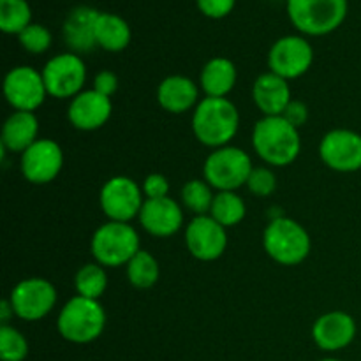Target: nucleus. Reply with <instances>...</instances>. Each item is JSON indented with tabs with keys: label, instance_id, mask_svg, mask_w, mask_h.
<instances>
[{
	"label": "nucleus",
	"instance_id": "obj_1",
	"mask_svg": "<svg viewBox=\"0 0 361 361\" xmlns=\"http://www.w3.org/2000/svg\"><path fill=\"white\" fill-rule=\"evenodd\" d=\"M240 127V113L226 97H204L192 113V133L210 148L228 147Z\"/></svg>",
	"mask_w": 361,
	"mask_h": 361
},
{
	"label": "nucleus",
	"instance_id": "obj_2",
	"mask_svg": "<svg viewBox=\"0 0 361 361\" xmlns=\"http://www.w3.org/2000/svg\"><path fill=\"white\" fill-rule=\"evenodd\" d=\"M252 147L256 154L270 166H289L302 150V140L296 127L282 116H263L254 126Z\"/></svg>",
	"mask_w": 361,
	"mask_h": 361
},
{
	"label": "nucleus",
	"instance_id": "obj_3",
	"mask_svg": "<svg viewBox=\"0 0 361 361\" xmlns=\"http://www.w3.org/2000/svg\"><path fill=\"white\" fill-rule=\"evenodd\" d=\"M106 326V312L99 300L74 296L62 307L56 319L59 334L71 344L97 341Z\"/></svg>",
	"mask_w": 361,
	"mask_h": 361
},
{
	"label": "nucleus",
	"instance_id": "obj_4",
	"mask_svg": "<svg viewBox=\"0 0 361 361\" xmlns=\"http://www.w3.org/2000/svg\"><path fill=\"white\" fill-rule=\"evenodd\" d=\"M263 247L275 263L296 267L309 257L312 242L302 224L289 217H277L264 229Z\"/></svg>",
	"mask_w": 361,
	"mask_h": 361
},
{
	"label": "nucleus",
	"instance_id": "obj_5",
	"mask_svg": "<svg viewBox=\"0 0 361 361\" xmlns=\"http://www.w3.org/2000/svg\"><path fill=\"white\" fill-rule=\"evenodd\" d=\"M288 16L302 34L328 35L344 23L348 0H288Z\"/></svg>",
	"mask_w": 361,
	"mask_h": 361
},
{
	"label": "nucleus",
	"instance_id": "obj_6",
	"mask_svg": "<svg viewBox=\"0 0 361 361\" xmlns=\"http://www.w3.org/2000/svg\"><path fill=\"white\" fill-rule=\"evenodd\" d=\"M90 249L102 267H123L141 250L140 236L129 222L109 221L94 233Z\"/></svg>",
	"mask_w": 361,
	"mask_h": 361
},
{
	"label": "nucleus",
	"instance_id": "obj_7",
	"mask_svg": "<svg viewBox=\"0 0 361 361\" xmlns=\"http://www.w3.org/2000/svg\"><path fill=\"white\" fill-rule=\"evenodd\" d=\"M254 166L249 154L236 147L215 148L207 157L203 166L204 180L210 183L212 189L233 190L235 192L240 187L247 185Z\"/></svg>",
	"mask_w": 361,
	"mask_h": 361
},
{
	"label": "nucleus",
	"instance_id": "obj_8",
	"mask_svg": "<svg viewBox=\"0 0 361 361\" xmlns=\"http://www.w3.org/2000/svg\"><path fill=\"white\" fill-rule=\"evenodd\" d=\"M42 78L48 95L56 99H74L83 92L87 81V66L76 53H60L46 62Z\"/></svg>",
	"mask_w": 361,
	"mask_h": 361
},
{
	"label": "nucleus",
	"instance_id": "obj_9",
	"mask_svg": "<svg viewBox=\"0 0 361 361\" xmlns=\"http://www.w3.org/2000/svg\"><path fill=\"white\" fill-rule=\"evenodd\" d=\"M143 189L129 176H113L102 185L101 208L109 221L129 222L140 217L143 208Z\"/></svg>",
	"mask_w": 361,
	"mask_h": 361
},
{
	"label": "nucleus",
	"instance_id": "obj_10",
	"mask_svg": "<svg viewBox=\"0 0 361 361\" xmlns=\"http://www.w3.org/2000/svg\"><path fill=\"white\" fill-rule=\"evenodd\" d=\"M14 316L23 321H39L48 316L56 303V289L46 279H25L11 293Z\"/></svg>",
	"mask_w": 361,
	"mask_h": 361
},
{
	"label": "nucleus",
	"instance_id": "obj_11",
	"mask_svg": "<svg viewBox=\"0 0 361 361\" xmlns=\"http://www.w3.org/2000/svg\"><path fill=\"white\" fill-rule=\"evenodd\" d=\"M314 62V49L302 35H284L277 39L268 53V67L284 80L303 76Z\"/></svg>",
	"mask_w": 361,
	"mask_h": 361
},
{
	"label": "nucleus",
	"instance_id": "obj_12",
	"mask_svg": "<svg viewBox=\"0 0 361 361\" xmlns=\"http://www.w3.org/2000/svg\"><path fill=\"white\" fill-rule=\"evenodd\" d=\"M4 95L16 111L34 113L48 95L42 73L30 66L14 67L4 80Z\"/></svg>",
	"mask_w": 361,
	"mask_h": 361
},
{
	"label": "nucleus",
	"instance_id": "obj_13",
	"mask_svg": "<svg viewBox=\"0 0 361 361\" xmlns=\"http://www.w3.org/2000/svg\"><path fill=\"white\" fill-rule=\"evenodd\" d=\"M319 157L330 169L355 173L361 169V134L349 129H334L319 143Z\"/></svg>",
	"mask_w": 361,
	"mask_h": 361
},
{
	"label": "nucleus",
	"instance_id": "obj_14",
	"mask_svg": "<svg viewBox=\"0 0 361 361\" xmlns=\"http://www.w3.org/2000/svg\"><path fill=\"white\" fill-rule=\"evenodd\" d=\"M63 166V154L59 143L53 140H37L21 154L20 168L25 180L34 185H44L60 175Z\"/></svg>",
	"mask_w": 361,
	"mask_h": 361
},
{
	"label": "nucleus",
	"instance_id": "obj_15",
	"mask_svg": "<svg viewBox=\"0 0 361 361\" xmlns=\"http://www.w3.org/2000/svg\"><path fill=\"white\" fill-rule=\"evenodd\" d=\"M185 243L196 259L215 261L226 252L228 233L210 215H196L185 229Z\"/></svg>",
	"mask_w": 361,
	"mask_h": 361
},
{
	"label": "nucleus",
	"instance_id": "obj_16",
	"mask_svg": "<svg viewBox=\"0 0 361 361\" xmlns=\"http://www.w3.org/2000/svg\"><path fill=\"white\" fill-rule=\"evenodd\" d=\"M356 337V321L342 310H331L317 317L312 326V338L323 351H342L353 344Z\"/></svg>",
	"mask_w": 361,
	"mask_h": 361
},
{
	"label": "nucleus",
	"instance_id": "obj_17",
	"mask_svg": "<svg viewBox=\"0 0 361 361\" xmlns=\"http://www.w3.org/2000/svg\"><path fill=\"white\" fill-rule=\"evenodd\" d=\"M111 111V97H106L92 88V90H83L71 101L67 118L73 127L90 133L101 129L109 120Z\"/></svg>",
	"mask_w": 361,
	"mask_h": 361
},
{
	"label": "nucleus",
	"instance_id": "obj_18",
	"mask_svg": "<svg viewBox=\"0 0 361 361\" xmlns=\"http://www.w3.org/2000/svg\"><path fill=\"white\" fill-rule=\"evenodd\" d=\"M140 222L147 233L157 238H168L178 233L183 224V212L171 197L145 200L140 212Z\"/></svg>",
	"mask_w": 361,
	"mask_h": 361
},
{
	"label": "nucleus",
	"instance_id": "obj_19",
	"mask_svg": "<svg viewBox=\"0 0 361 361\" xmlns=\"http://www.w3.org/2000/svg\"><path fill=\"white\" fill-rule=\"evenodd\" d=\"M99 11L88 6H78L67 14L63 21V41L69 46L71 51L80 55L88 53L97 46L95 41V21Z\"/></svg>",
	"mask_w": 361,
	"mask_h": 361
},
{
	"label": "nucleus",
	"instance_id": "obj_20",
	"mask_svg": "<svg viewBox=\"0 0 361 361\" xmlns=\"http://www.w3.org/2000/svg\"><path fill=\"white\" fill-rule=\"evenodd\" d=\"M252 99L257 109L264 116H281L288 108L291 99V88L288 80L281 78L279 74L268 73L261 74L252 87Z\"/></svg>",
	"mask_w": 361,
	"mask_h": 361
},
{
	"label": "nucleus",
	"instance_id": "obj_21",
	"mask_svg": "<svg viewBox=\"0 0 361 361\" xmlns=\"http://www.w3.org/2000/svg\"><path fill=\"white\" fill-rule=\"evenodd\" d=\"M197 97H200L197 85L190 78L178 76V74L164 78L157 88L159 104L173 115H182L196 108L200 102Z\"/></svg>",
	"mask_w": 361,
	"mask_h": 361
},
{
	"label": "nucleus",
	"instance_id": "obj_22",
	"mask_svg": "<svg viewBox=\"0 0 361 361\" xmlns=\"http://www.w3.org/2000/svg\"><path fill=\"white\" fill-rule=\"evenodd\" d=\"M39 122L32 111H14L2 127V150L23 154L37 141Z\"/></svg>",
	"mask_w": 361,
	"mask_h": 361
},
{
	"label": "nucleus",
	"instance_id": "obj_23",
	"mask_svg": "<svg viewBox=\"0 0 361 361\" xmlns=\"http://www.w3.org/2000/svg\"><path fill=\"white\" fill-rule=\"evenodd\" d=\"M236 76V67L231 60L215 56L201 71L200 83L207 97H226L235 88Z\"/></svg>",
	"mask_w": 361,
	"mask_h": 361
},
{
	"label": "nucleus",
	"instance_id": "obj_24",
	"mask_svg": "<svg viewBox=\"0 0 361 361\" xmlns=\"http://www.w3.org/2000/svg\"><path fill=\"white\" fill-rule=\"evenodd\" d=\"M130 27L122 16L113 13H99L95 21V41L106 51H122L130 42Z\"/></svg>",
	"mask_w": 361,
	"mask_h": 361
},
{
	"label": "nucleus",
	"instance_id": "obj_25",
	"mask_svg": "<svg viewBox=\"0 0 361 361\" xmlns=\"http://www.w3.org/2000/svg\"><path fill=\"white\" fill-rule=\"evenodd\" d=\"M245 201L238 194L233 192V190H222V192L215 194L212 210L208 215L214 217L219 224L228 229L240 224L243 221V217H245Z\"/></svg>",
	"mask_w": 361,
	"mask_h": 361
},
{
	"label": "nucleus",
	"instance_id": "obj_26",
	"mask_svg": "<svg viewBox=\"0 0 361 361\" xmlns=\"http://www.w3.org/2000/svg\"><path fill=\"white\" fill-rule=\"evenodd\" d=\"M127 279L137 289H150L159 281V263L150 252L141 249L127 263Z\"/></svg>",
	"mask_w": 361,
	"mask_h": 361
},
{
	"label": "nucleus",
	"instance_id": "obj_27",
	"mask_svg": "<svg viewBox=\"0 0 361 361\" xmlns=\"http://www.w3.org/2000/svg\"><path fill=\"white\" fill-rule=\"evenodd\" d=\"M78 296H83L88 300H99L104 295L108 288V277L99 263H88L78 270L76 279H74Z\"/></svg>",
	"mask_w": 361,
	"mask_h": 361
},
{
	"label": "nucleus",
	"instance_id": "obj_28",
	"mask_svg": "<svg viewBox=\"0 0 361 361\" xmlns=\"http://www.w3.org/2000/svg\"><path fill=\"white\" fill-rule=\"evenodd\" d=\"M32 23V9L27 0H0V30L20 35Z\"/></svg>",
	"mask_w": 361,
	"mask_h": 361
},
{
	"label": "nucleus",
	"instance_id": "obj_29",
	"mask_svg": "<svg viewBox=\"0 0 361 361\" xmlns=\"http://www.w3.org/2000/svg\"><path fill=\"white\" fill-rule=\"evenodd\" d=\"M215 194L207 180H189L182 189V201L187 210L196 215H208Z\"/></svg>",
	"mask_w": 361,
	"mask_h": 361
},
{
	"label": "nucleus",
	"instance_id": "obj_30",
	"mask_svg": "<svg viewBox=\"0 0 361 361\" xmlns=\"http://www.w3.org/2000/svg\"><path fill=\"white\" fill-rule=\"evenodd\" d=\"M28 356V342L16 328L4 324L0 328V358L2 361H23Z\"/></svg>",
	"mask_w": 361,
	"mask_h": 361
},
{
	"label": "nucleus",
	"instance_id": "obj_31",
	"mask_svg": "<svg viewBox=\"0 0 361 361\" xmlns=\"http://www.w3.org/2000/svg\"><path fill=\"white\" fill-rule=\"evenodd\" d=\"M20 44L23 46L25 51L34 53V55H41V53L48 51L51 46V32L39 23H30L20 35Z\"/></svg>",
	"mask_w": 361,
	"mask_h": 361
},
{
	"label": "nucleus",
	"instance_id": "obj_32",
	"mask_svg": "<svg viewBox=\"0 0 361 361\" xmlns=\"http://www.w3.org/2000/svg\"><path fill=\"white\" fill-rule=\"evenodd\" d=\"M247 189L257 197L271 196L275 192V189H277V178H275L271 169L254 168L249 180H247Z\"/></svg>",
	"mask_w": 361,
	"mask_h": 361
},
{
	"label": "nucleus",
	"instance_id": "obj_33",
	"mask_svg": "<svg viewBox=\"0 0 361 361\" xmlns=\"http://www.w3.org/2000/svg\"><path fill=\"white\" fill-rule=\"evenodd\" d=\"M197 9L212 20H221L226 18L235 7L236 0H196Z\"/></svg>",
	"mask_w": 361,
	"mask_h": 361
},
{
	"label": "nucleus",
	"instance_id": "obj_34",
	"mask_svg": "<svg viewBox=\"0 0 361 361\" xmlns=\"http://www.w3.org/2000/svg\"><path fill=\"white\" fill-rule=\"evenodd\" d=\"M169 192V182L164 175L161 173H152L145 178L143 182V194L147 200H161V197H168Z\"/></svg>",
	"mask_w": 361,
	"mask_h": 361
},
{
	"label": "nucleus",
	"instance_id": "obj_35",
	"mask_svg": "<svg viewBox=\"0 0 361 361\" xmlns=\"http://www.w3.org/2000/svg\"><path fill=\"white\" fill-rule=\"evenodd\" d=\"M281 116L286 122L291 123L293 127L300 129V127L305 126L307 120H309V108H307L302 101H291Z\"/></svg>",
	"mask_w": 361,
	"mask_h": 361
},
{
	"label": "nucleus",
	"instance_id": "obj_36",
	"mask_svg": "<svg viewBox=\"0 0 361 361\" xmlns=\"http://www.w3.org/2000/svg\"><path fill=\"white\" fill-rule=\"evenodd\" d=\"M116 88H118V78L111 71H101L94 78V90L106 95V97H111L116 92Z\"/></svg>",
	"mask_w": 361,
	"mask_h": 361
},
{
	"label": "nucleus",
	"instance_id": "obj_37",
	"mask_svg": "<svg viewBox=\"0 0 361 361\" xmlns=\"http://www.w3.org/2000/svg\"><path fill=\"white\" fill-rule=\"evenodd\" d=\"M11 316H14V310L13 307H11L9 300H6V302H2V305H0V321H2V326L7 324Z\"/></svg>",
	"mask_w": 361,
	"mask_h": 361
},
{
	"label": "nucleus",
	"instance_id": "obj_38",
	"mask_svg": "<svg viewBox=\"0 0 361 361\" xmlns=\"http://www.w3.org/2000/svg\"><path fill=\"white\" fill-rule=\"evenodd\" d=\"M321 361H341V360H335V358H324V360H321Z\"/></svg>",
	"mask_w": 361,
	"mask_h": 361
}]
</instances>
